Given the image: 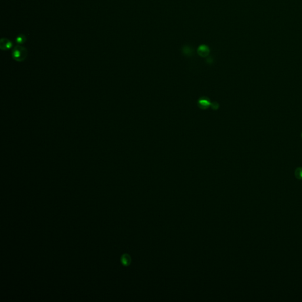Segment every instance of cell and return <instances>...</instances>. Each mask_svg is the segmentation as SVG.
<instances>
[{"mask_svg":"<svg viewBox=\"0 0 302 302\" xmlns=\"http://www.w3.org/2000/svg\"><path fill=\"white\" fill-rule=\"evenodd\" d=\"M28 55L27 49L20 45H16L12 51V56L14 60L17 62H21L24 61Z\"/></svg>","mask_w":302,"mask_h":302,"instance_id":"obj_1","label":"cell"},{"mask_svg":"<svg viewBox=\"0 0 302 302\" xmlns=\"http://www.w3.org/2000/svg\"><path fill=\"white\" fill-rule=\"evenodd\" d=\"M12 41L7 39H2L0 41V47L2 50H8L13 47Z\"/></svg>","mask_w":302,"mask_h":302,"instance_id":"obj_2","label":"cell"},{"mask_svg":"<svg viewBox=\"0 0 302 302\" xmlns=\"http://www.w3.org/2000/svg\"><path fill=\"white\" fill-rule=\"evenodd\" d=\"M211 103L206 99H201L198 101V106L202 109H206L211 106Z\"/></svg>","mask_w":302,"mask_h":302,"instance_id":"obj_3","label":"cell"},{"mask_svg":"<svg viewBox=\"0 0 302 302\" xmlns=\"http://www.w3.org/2000/svg\"><path fill=\"white\" fill-rule=\"evenodd\" d=\"M210 52L209 49L205 45H201L199 47L198 50V53L200 54V56L202 57H205L207 56Z\"/></svg>","mask_w":302,"mask_h":302,"instance_id":"obj_4","label":"cell"},{"mask_svg":"<svg viewBox=\"0 0 302 302\" xmlns=\"http://www.w3.org/2000/svg\"><path fill=\"white\" fill-rule=\"evenodd\" d=\"M121 262L124 265H129L131 262V259L128 254H123L121 257Z\"/></svg>","mask_w":302,"mask_h":302,"instance_id":"obj_5","label":"cell"},{"mask_svg":"<svg viewBox=\"0 0 302 302\" xmlns=\"http://www.w3.org/2000/svg\"><path fill=\"white\" fill-rule=\"evenodd\" d=\"M295 176L299 180H302V167H298L295 171Z\"/></svg>","mask_w":302,"mask_h":302,"instance_id":"obj_6","label":"cell"},{"mask_svg":"<svg viewBox=\"0 0 302 302\" xmlns=\"http://www.w3.org/2000/svg\"><path fill=\"white\" fill-rule=\"evenodd\" d=\"M26 41V37L23 34H20L16 39V43L20 45L21 44L24 43Z\"/></svg>","mask_w":302,"mask_h":302,"instance_id":"obj_7","label":"cell"},{"mask_svg":"<svg viewBox=\"0 0 302 302\" xmlns=\"http://www.w3.org/2000/svg\"><path fill=\"white\" fill-rule=\"evenodd\" d=\"M211 108H212L213 109L216 110V109H217V108H218V104L217 103H216V102H214V103L211 104Z\"/></svg>","mask_w":302,"mask_h":302,"instance_id":"obj_8","label":"cell"},{"mask_svg":"<svg viewBox=\"0 0 302 302\" xmlns=\"http://www.w3.org/2000/svg\"><path fill=\"white\" fill-rule=\"evenodd\" d=\"M301 138H302V133H301Z\"/></svg>","mask_w":302,"mask_h":302,"instance_id":"obj_9","label":"cell"}]
</instances>
